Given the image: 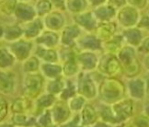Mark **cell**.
Returning <instances> with one entry per match:
<instances>
[{"label":"cell","mask_w":149,"mask_h":127,"mask_svg":"<svg viewBox=\"0 0 149 127\" xmlns=\"http://www.w3.org/2000/svg\"><path fill=\"white\" fill-rule=\"evenodd\" d=\"M0 112L6 113V105H5V102L2 103V100H0ZM0 119L2 120V117L1 116H0Z\"/></svg>","instance_id":"1"}]
</instances>
